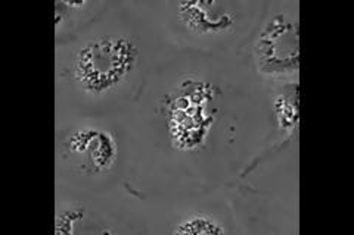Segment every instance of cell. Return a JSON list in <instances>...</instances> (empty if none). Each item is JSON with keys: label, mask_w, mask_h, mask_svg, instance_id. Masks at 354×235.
Listing matches in <instances>:
<instances>
[{"label": "cell", "mask_w": 354, "mask_h": 235, "mask_svg": "<svg viewBox=\"0 0 354 235\" xmlns=\"http://www.w3.org/2000/svg\"><path fill=\"white\" fill-rule=\"evenodd\" d=\"M180 17L186 22L187 27H191L196 32H218L227 30L234 25V18L232 15L226 14L217 19L208 18L207 12L198 9V3L183 2L179 5Z\"/></svg>", "instance_id": "6da1fadb"}, {"label": "cell", "mask_w": 354, "mask_h": 235, "mask_svg": "<svg viewBox=\"0 0 354 235\" xmlns=\"http://www.w3.org/2000/svg\"><path fill=\"white\" fill-rule=\"evenodd\" d=\"M225 228L204 215H195L183 221L179 227L174 229V234H223Z\"/></svg>", "instance_id": "7a4b0ae2"}, {"label": "cell", "mask_w": 354, "mask_h": 235, "mask_svg": "<svg viewBox=\"0 0 354 235\" xmlns=\"http://www.w3.org/2000/svg\"><path fill=\"white\" fill-rule=\"evenodd\" d=\"M82 210H70L62 212L57 218V234H68L71 232V227L75 221L82 218Z\"/></svg>", "instance_id": "3957f363"}]
</instances>
